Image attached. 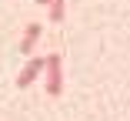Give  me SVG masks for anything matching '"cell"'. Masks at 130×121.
<instances>
[{
	"label": "cell",
	"mask_w": 130,
	"mask_h": 121,
	"mask_svg": "<svg viewBox=\"0 0 130 121\" xmlns=\"http://www.w3.org/2000/svg\"><path fill=\"white\" fill-rule=\"evenodd\" d=\"M43 84H47V94L50 98H57V94L63 91V61H60V54H47L43 57Z\"/></svg>",
	"instance_id": "obj_1"
},
{
	"label": "cell",
	"mask_w": 130,
	"mask_h": 121,
	"mask_svg": "<svg viewBox=\"0 0 130 121\" xmlns=\"http://www.w3.org/2000/svg\"><path fill=\"white\" fill-rule=\"evenodd\" d=\"M37 40H40V24H27V34H23V40H20V54H34V47H37Z\"/></svg>",
	"instance_id": "obj_3"
},
{
	"label": "cell",
	"mask_w": 130,
	"mask_h": 121,
	"mask_svg": "<svg viewBox=\"0 0 130 121\" xmlns=\"http://www.w3.org/2000/svg\"><path fill=\"white\" fill-rule=\"evenodd\" d=\"M40 71H43V57H30L27 64H23V71L17 74V87H30L40 78Z\"/></svg>",
	"instance_id": "obj_2"
},
{
	"label": "cell",
	"mask_w": 130,
	"mask_h": 121,
	"mask_svg": "<svg viewBox=\"0 0 130 121\" xmlns=\"http://www.w3.org/2000/svg\"><path fill=\"white\" fill-rule=\"evenodd\" d=\"M37 4H50V0H37Z\"/></svg>",
	"instance_id": "obj_5"
},
{
	"label": "cell",
	"mask_w": 130,
	"mask_h": 121,
	"mask_svg": "<svg viewBox=\"0 0 130 121\" xmlns=\"http://www.w3.org/2000/svg\"><path fill=\"white\" fill-rule=\"evenodd\" d=\"M50 20L54 24H63V17H67V0H50Z\"/></svg>",
	"instance_id": "obj_4"
}]
</instances>
